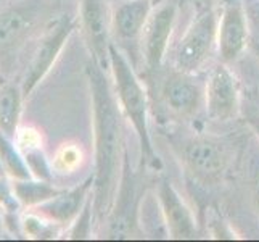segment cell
Segmentation results:
<instances>
[{"label": "cell", "instance_id": "25", "mask_svg": "<svg viewBox=\"0 0 259 242\" xmlns=\"http://www.w3.org/2000/svg\"><path fill=\"white\" fill-rule=\"evenodd\" d=\"M248 47L251 49V52L254 53V57L259 60V36H254L253 39H249Z\"/></svg>", "mask_w": 259, "mask_h": 242}, {"label": "cell", "instance_id": "27", "mask_svg": "<svg viewBox=\"0 0 259 242\" xmlns=\"http://www.w3.org/2000/svg\"><path fill=\"white\" fill-rule=\"evenodd\" d=\"M0 175H5V169H4V165H2V160H0Z\"/></svg>", "mask_w": 259, "mask_h": 242}, {"label": "cell", "instance_id": "3", "mask_svg": "<svg viewBox=\"0 0 259 242\" xmlns=\"http://www.w3.org/2000/svg\"><path fill=\"white\" fill-rule=\"evenodd\" d=\"M76 18L73 15H60L57 20H52L44 32L39 36L37 44L34 46L28 65L21 78V89L24 97H28L40 81L46 78L58 60L69 36L76 29Z\"/></svg>", "mask_w": 259, "mask_h": 242}, {"label": "cell", "instance_id": "14", "mask_svg": "<svg viewBox=\"0 0 259 242\" xmlns=\"http://www.w3.org/2000/svg\"><path fill=\"white\" fill-rule=\"evenodd\" d=\"M153 0H124L113 12V34L122 44H136L142 39L151 15Z\"/></svg>", "mask_w": 259, "mask_h": 242}, {"label": "cell", "instance_id": "5", "mask_svg": "<svg viewBox=\"0 0 259 242\" xmlns=\"http://www.w3.org/2000/svg\"><path fill=\"white\" fill-rule=\"evenodd\" d=\"M79 24L92 60L103 70L110 68L113 12L108 0H79Z\"/></svg>", "mask_w": 259, "mask_h": 242}, {"label": "cell", "instance_id": "24", "mask_svg": "<svg viewBox=\"0 0 259 242\" xmlns=\"http://www.w3.org/2000/svg\"><path fill=\"white\" fill-rule=\"evenodd\" d=\"M251 187H253V197L256 209L259 212V160L254 158L251 165Z\"/></svg>", "mask_w": 259, "mask_h": 242}, {"label": "cell", "instance_id": "4", "mask_svg": "<svg viewBox=\"0 0 259 242\" xmlns=\"http://www.w3.org/2000/svg\"><path fill=\"white\" fill-rule=\"evenodd\" d=\"M219 16L216 10H203L193 18L174 53V66L195 75L208 63L214 46H218Z\"/></svg>", "mask_w": 259, "mask_h": 242}, {"label": "cell", "instance_id": "10", "mask_svg": "<svg viewBox=\"0 0 259 242\" xmlns=\"http://www.w3.org/2000/svg\"><path fill=\"white\" fill-rule=\"evenodd\" d=\"M249 44L248 20L242 0H224L218 24V50L224 63L240 58Z\"/></svg>", "mask_w": 259, "mask_h": 242}, {"label": "cell", "instance_id": "22", "mask_svg": "<svg viewBox=\"0 0 259 242\" xmlns=\"http://www.w3.org/2000/svg\"><path fill=\"white\" fill-rule=\"evenodd\" d=\"M0 209L4 212H20L21 203L15 194L12 178L0 175Z\"/></svg>", "mask_w": 259, "mask_h": 242}, {"label": "cell", "instance_id": "20", "mask_svg": "<svg viewBox=\"0 0 259 242\" xmlns=\"http://www.w3.org/2000/svg\"><path fill=\"white\" fill-rule=\"evenodd\" d=\"M94 195L84 205L82 212L77 215V218L71 223L68 236L69 239H85L91 236L92 231V217H94Z\"/></svg>", "mask_w": 259, "mask_h": 242}, {"label": "cell", "instance_id": "23", "mask_svg": "<svg viewBox=\"0 0 259 242\" xmlns=\"http://www.w3.org/2000/svg\"><path fill=\"white\" fill-rule=\"evenodd\" d=\"M243 115L249 128L254 131L256 137L259 139V107L254 103H248L246 107H243Z\"/></svg>", "mask_w": 259, "mask_h": 242}, {"label": "cell", "instance_id": "8", "mask_svg": "<svg viewBox=\"0 0 259 242\" xmlns=\"http://www.w3.org/2000/svg\"><path fill=\"white\" fill-rule=\"evenodd\" d=\"M182 160L189 173L201 183L214 184L226 173L229 163L227 149L221 141L198 136L182 147Z\"/></svg>", "mask_w": 259, "mask_h": 242}, {"label": "cell", "instance_id": "21", "mask_svg": "<svg viewBox=\"0 0 259 242\" xmlns=\"http://www.w3.org/2000/svg\"><path fill=\"white\" fill-rule=\"evenodd\" d=\"M81 160V149H77L76 146H63L57 152V157L52 161V165L58 173H71L79 166Z\"/></svg>", "mask_w": 259, "mask_h": 242}, {"label": "cell", "instance_id": "6", "mask_svg": "<svg viewBox=\"0 0 259 242\" xmlns=\"http://www.w3.org/2000/svg\"><path fill=\"white\" fill-rule=\"evenodd\" d=\"M204 110L211 121H232L242 110L235 75L227 63H216L208 71L204 83Z\"/></svg>", "mask_w": 259, "mask_h": 242}, {"label": "cell", "instance_id": "13", "mask_svg": "<svg viewBox=\"0 0 259 242\" xmlns=\"http://www.w3.org/2000/svg\"><path fill=\"white\" fill-rule=\"evenodd\" d=\"M158 205L169 237L192 239L196 236L193 215L169 179H161L158 184Z\"/></svg>", "mask_w": 259, "mask_h": 242}, {"label": "cell", "instance_id": "15", "mask_svg": "<svg viewBox=\"0 0 259 242\" xmlns=\"http://www.w3.org/2000/svg\"><path fill=\"white\" fill-rule=\"evenodd\" d=\"M23 98L24 94L21 84H15L10 81L0 83V131L13 139L18 136Z\"/></svg>", "mask_w": 259, "mask_h": 242}, {"label": "cell", "instance_id": "19", "mask_svg": "<svg viewBox=\"0 0 259 242\" xmlns=\"http://www.w3.org/2000/svg\"><path fill=\"white\" fill-rule=\"evenodd\" d=\"M23 155L26 158V163L29 166V171L32 178L44 179V181H53V165L44 154L40 146L24 147L21 149Z\"/></svg>", "mask_w": 259, "mask_h": 242}, {"label": "cell", "instance_id": "18", "mask_svg": "<svg viewBox=\"0 0 259 242\" xmlns=\"http://www.w3.org/2000/svg\"><path fill=\"white\" fill-rule=\"evenodd\" d=\"M60 225L32 210L21 217V231L29 239H53L60 234Z\"/></svg>", "mask_w": 259, "mask_h": 242}, {"label": "cell", "instance_id": "1", "mask_svg": "<svg viewBox=\"0 0 259 242\" xmlns=\"http://www.w3.org/2000/svg\"><path fill=\"white\" fill-rule=\"evenodd\" d=\"M85 73L91 86L94 110V212L98 218H103L111 213L126 157L122 146L121 107L114 87L100 65L92 60L87 65Z\"/></svg>", "mask_w": 259, "mask_h": 242}, {"label": "cell", "instance_id": "7", "mask_svg": "<svg viewBox=\"0 0 259 242\" xmlns=\"http://www.w3.org/2000/svg\"><path fill=\"white\" fill-rule=\"evenodd\" d=\"M46 5H39L35 0L32 4L21 2L15 4L0 10V52L10 50L18 44L24 42L26 39L40 31L39 28L46 26L53 20L47 18Z\"/></svg>", "mask_w": 259, "mask_h": 242}, {"label": "cell", "instance_id": "28", "mask_svg": "<svg viewBox=\"0 0 259 242\" xmlns=\"http://www.w3.org/2000/svg\"><path fill=\"white\" fill-rule=\"evenodd\" d=\"M159 2H161V0H153V4H159Z\"/></svg>", "mask_w": 259, "mask_h": 242}, {"label": "cell", "instance_id": "16", "mask_svg": "<svg viewBox=\"0 0 259 242\" xmlns=\"http://www.w3.org/2000/svg\"><path fill=\"white\" fill-rule=\"evenodd\" d=\"M15 194L20 200L21 207H26L28 210L39 207L40 203L50 200L52 197L61 192L57 186H53L52 181H44V179H12Z\"/></svg>", "mask_w": 259, "mask_h": 242}, {"label": "cell", "instance_id": "17", "mask_svg": "<svg viewBox=\"0 0 259 242\" xmlns=\"http://www.w3.org/2000/svg\"><path fill=\"white\" fill-rule=\"evenodd\" d=\"M0 160H2L5 175L8 178H12V179L32 178L23 152L20 146L16 144V139L7 136L2 131H0Z\"/></svg>", "mask_w": 259, "mask_h": 242}, {"label": "cell", "instance_id": "26", "mask_svg": "<svg viewBox=\"0 0 259 242\" xmlns=\"http://www.w3.org/2000/svg\"><path fill=\"white\" fill-rule=\"evenodd\" d=\"M4 229H5V212L0 209V236L4 234Z\"/></svg>", "mask_w": 259, "mask_h": 242}, {"label": "cell", "instance_id": "2", "mask_svg": "<svg viewBox=\"0 0 259 242\" xmlns=\"http://www.w3.org/2000/svg\"><path fill=\"white\" fill-rule=\"evenodd\" d=\"M110 70L113 75V87L119 107L126 118L131 121L134 131L137 134L142 160L151 168L161 165L148 128V98L144 86L137 78L134 66L126 58L122 50L111 44L110 47Z\"/></svg>", "mask_w": 259, "mask_h": 242}, {"label": "cell", "instance_id": "11", "mask_svg": "<svg viewBox=\"0 0 259 242\" xmlns=\"http://www.w3.org/2000/svg\"><path fill=\"white\" fill-rule=\"evenodd\" d=\"M94 181L95 176L92 173L82 183L76 184L74 187H69V189H61V192L52 197L50 200L44 202L39 207L31 210L52 220L61 228L68 226L77 218V215L82 212L84 205L94 195Z\"/></svg>", "mask_w": 259, "mask_h": 242}, {"label": "cell", "instance_id": "12", "mask_svg": "<svg viewBox=\"0 0 259 242\" xmlns=\"http://www.w3.org/2000/svg\"><path fill=\"white\" fill-rule=\"evenodd\" d=\"M163 98L174 115L190 118L204 105V89L192 73L174 70L164 81Z\"/></svg>", "mask_w": 259, "mask_h": 242}, {"label": "cell", "instance_id": "9", "mask_svg": "<svg viewBox=\"0 0 259 242\" xmlns=\"http://www.w3.org/2000/svg\"><path fill=\"white\" fill-rule=\"evenodd\" d=\"M177 18L174 4H161L151 12L142 34V57L148 71H156L163 65Z\"/></svg>", "mask_w": 259, "mask_h": 242}]
</instances>
